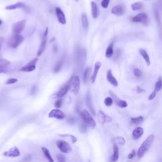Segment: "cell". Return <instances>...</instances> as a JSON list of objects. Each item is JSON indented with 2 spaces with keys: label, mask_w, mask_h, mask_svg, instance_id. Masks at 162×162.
Here are the masks:
<instances>
[{
  "label": "cell",
  "mask_w": 162,
  "mask_h": 162,
  "mask_svg": "<svg viewBox=\"0 0 162 162\" xmlns=\"http://www.w3.org/2000/svg\"><path fill=\"white\" fill-rule=\"evenodd\" d=\"M154 139H155V135L154 134L149 135V136L146 139L141 145L139 148L137 150V155L138 158H141L144 156L146 153L148 151V149L151 147V146L152 145L154 141Z\"/></svg>",
  "instance_id": "cell-1"
},
{
  "label": "cell",
  "mask_w": 162,
  "mask_h": 162,
  "mask_svg": "<svg viewBox=\"0 0 162 162\" xmlns=\"http://www.w3.org/2000/svg\"><path fill=\"white\" fill-rule=\"evenodd\" d=\"M24 37L19 34H14L8 41V46L11 48H17L24 41Z\"/></svg>",
  "instance_id": "cell-2"
},
{
  "label": "cell",
  "mask_w": 162,
  "mask_h": 162,
  "mask_svg": "<svg viewBox=\"0 0 162 162\" xmlns=\"http://www.w3.org/2000/svg\"><path fill=\"white\" fill-rule=\"evenodd\" d=\"M80 117L82 118L83 121L86 123V124L90 127L91 128L94 129L96 127V122L94 121V118H92L91 116V115L90 113L86 110H82L81 112L80 113Z\"/></svg>",
  "instance_id": "cell-3"
},
{
  "label": "cell",
  "mask_w": 162,
  "mask_h": 162,
  "mask_svg": "<svg viewBox=\"0 0 162 162\" xmlns=\"http://www.w3.org/2000/svg\"><path fill=\"white\" fill-rule=\"evenodd\" d=\"M68 84L70 85V89L72 92L75 94H77L80 90V79L77 75H72L70 80H68Z\"/></svg>",
  "instance_id": "cell-4"
},
{
  "label": "cell",
  "mask_w": 162,
  "mask_h": 162,
  "mask_svg": "<svg viewBox=\"0 0 162 162\" xmlns=\"http://www.w3.org/2000/svg\"><path fill=\"white\" fill-rule=\"evenodd\" d=\"M26 20H22L18 21L13 24L11 27V31L13 34H20L21 33L25 27Z\"/></svg>",
  "instance_id": "cell-5"
},
{
  "label": "cell",
  "mask_w": 162,
  "mask_h": 162,
  "mask_svg": "<svg viewBox=\"0 0 162 162\" xmlns=\"http://www.w3.org/2000/svg\"><path fill=\"white\" fill-rule=\"evenodd\" d=\"M48 28L46 27L45 32H44L43 35H42V40L41 42V44L39 46V48L38 49V51L37 53V56H40L42 53H43L46 46V42H47V36H48Z\"/></svg>",
  "instance_id": "cell-6"
},
{
  "label": "cell",
  "mask_w": 162,
  "mask_h": 162,
  "mask_svg": "<svg viewBox=\"0 0 162 162\" xmlns=\"http://www.w3.org/2000/svg\"><path fill=\"white\" fill-rule=\"evenodd\" d=\"M38 61V58H36L31 61H30L28 63H27L24 67H22L20 68V71L25 72H32L36 69V65Z\"/></svg>",
  "instance_id": "cell-7"
},
{
  "label": "cell",
  "mask_w": 162,
  "mask_h": 162,
  "mask_svg": "<svg viewBox=\"0 0 162 162\" xmlns=\"http://www.w3.org/2000/svg\"><path fill=\"white\" fill-rule=\"evenodd\" d=\"M56 146L61 152L64 153H69L72 151V148L68 142L63 141H58L56 142Z\"/></svg>",
  "instance_id": "cell-8"
},
{
  "label": "cell",
  "mask_w": 162,
  "mask_h": 162,
  "mask_svg": "<svg viewBox=\"0 0 162 162\" xmlns=\"http://www.w3.org/2000/svg\"><path fill=\"white\" fill-rule=\"evenodd\" d=\"M132 21L136 23H141V24L146 25L148 24V15L145 13H140L134 17Z\"/></svg>",
  "instance_id": "cell-9"
},
{
  "label": "cell",
  "mask_w": 162,
  "mask_h": 162,
  "mask_svg": "<svg viewBox=\"0 0 162 162\" xmlns=\"http://www.w3.org/2000/svg\"><path fill=\"white\" fill-rule=\"evenodd\" d=\"M161 89H162V77H160L158 80L155 83L154 91L152 92V93H151V94L149 96L148 99L153 100L156 97V95L158 92L160 91Z\"/></svg>",
  "instance_id": "cell-10"
},
{
  "label": "cell",
  "mask_w": 162,
  "mask_h": 162,
  "mask_svg": "<svg viewBox=\"0 0 162 162\" xmlns=\"http://www.w3.org/2000/svg\"><path fill=\"white\" fill-rule=\"evenodd\" d=\"M86 103L87 108L89 110V111L92 113L93 115H96V111L94 109V107L93 105V102H92V95L91 94V92L88 91L86 94Z\"/></svg>",
  "instance_id": "cell-11"
},
{
  "label": "cell",
  "mask_w": 162,
  "mask_h": 162,
  "mask_svg": "<svg viewBox=\"0 0 162 162\" xmlns=\"http://www.w3.org/2000/svg\"><path fill=\"white\" fill-rule=\"evenodd\" d=\"M69 89H70V85L68 84V82L66 84H65L63 86L61 87L60 89L56 93L53 95L54 98H61L64 96L65 94L67 93Z\"/></svg>",
  "instance_id": "cell-12"
},
{
  "label": "cell",
  "mask_w": 162,
  "mask_h": 162,
  "mask_svg": "<svg viewBox=\"0 0 162 162\" xmlns=\"http://www.w3.org/2000/svg\"><path fill=\"white\" fill-rule=\"evenodd\" d=\"M110 94L112 98L113 101L115 103L116 105L119 106L120 108H125L127 107L128 106V104H127V101H125V100H122L120 98H118L117 97V96L115 95L113 92H110Z\"/></svg>",
  "instance_id": "cell-13"
},
{
  "label": "cell",
  "mask_w": 162,
  "mask_h": 162,
  "mask_svg": "<svg viewBox=\"0 0 162 162\" xmlns=\"http://www.w3.org/2000/svg\"><path fill=\"white\" fill-rule=\"evenodd\" d=\"M55 12L56 15V17L60 23L61 24L65 25L66 24V18H65V15L60 8L56 7L55 8Z\"/></svg>",
  "instance_id": "cell-14"
},
{
  "label": "cell",
  "mask_w": 162,
  "mask_h": 162,
  "mask_svg": "<svg viewBox=\"0 0 162 162\" xmlns=\"http://www.w3.org/2000/svg\"><path fill=\"white\" fill-rule=\"evenodd\" d=\"M3 155L7 157H17L20 155V152L16 146H14L10 148L8 151L4 152Z\"/></svg>",
  "instance_id": "cell-15"
},
{
  "label": "cell",
  "mask_w": 162,
  "mask_h": 162,
  "mask_svg": "<svg viewBox=\"0 0 162 162\" xmlns=\"http://www.w3.org/2000/svg\"><path fill=\"white\" fill-rule=\"evenodd\" d=\"M48 117L49 118H55L61 120L65 118V114L63 111H61L59 109H53L49 112Z\"/></svg>",
  "instance_id": "cell-16"
},
{
  "label": "cell",
  "mask_w": 162,
  "mask_h": 162,
  "mask_svg": "<svg viewBox=\"0 0 162 162\" xmlns=\"http://www.w3.org/2000/svg\"><path fill=\"white\" fill-rule=\"evenodd\" d=\"M111 12L116 16H122L125 13V8L122 5H115L112 8Z\"/></svg>",
  "instance_id": "cell-17"
},
{
  "label": "cell",
  "mask_w": 162,
  "mask_h": 162,
  "mask_svg": "<svg viewBox=\"0 0 162 162\" xmlns=\"http://www.w3.org/2000/svg\"><path fill=\"white\" fill-rule=\"evenodd\" d=\"M106 79H107V80L108 81V82L110 83L111 85H112V86H113L115 87L118 86V81L116 79V78H115L113 76L112 71H111V70H110V69L108 70V72H107Z\"/></svg>",
  "instance_id": "cell-18"
},
{
  "label": "cell",
  "mask_w": 162,
  "mask_h": 162,
  "mask_svg": "<svg viewBox=\"0 0 162 162\" xmlns=\"http://www.w3.org/2000/svg\"><path fill=\"white\" fill-rule=\"evenodd\" d=\"M143 134H144V129L141 127H137L133 130L132 134V137L133 139L136 140V139H139L142 135H143Z\"/></svg>",
  "instance_id": "cell-19"
},
{
  "label": "cell",
  "mask_w": 162,
  "mask_h": 162,
  "mask_svg": "<svg viewBox=\"0 0 162 162\" xmlns=\"http://www.w3.org/2000/svg\"><path fill=\"white\" fill-rule=\"evenodd\" d=\"M101 63L100 62V61H97V62H96V63L94 65V68L93 74H92L91 77L92 83H94L95 82L96 77H97L98 72L100 68H101Z\"/></svg>",
  "instance_id": "cell-20"
},
{
  "label": "cell",
  "mask_w": 162,
  "mask_h": 162,
  "mask_svg": "<svg viewBox=\"0 0 162 162\" xmlns=\"http://www.w3.org/2000/svg\"><path fill=\"white\" fill-rule=\"evenodd\" d=\"M139 53L141 56L143 58V59L144 60L146 64H147L148 66H149L150 64H151V61H150L149 56L147 51H146L144 49L140 48L139 49Z\"/></svg>",
  "instance_id": "cell-21"
},
{
  "label": "cell",
  "mask_w": 162,
  "mask_h": 162,
  "mask_svg": "<svg viewBox=\"0 0 162 162\" xmlns=\"http://www.w3.org/2000/svg\"><path fill=\"white\" fill-rule=\"evenodd\" d=\"M10 63V61L8 60L0 58V73L5 72L6 70V67L8 66H9V65Z\"/></svg>",
  "instance_id": "cell-22"
},
{
  "label": "cell",
  "mask_w": 162,
  "mask_h": 162,
  "mask_svg": "<svg viewBox=\"0 0 162 162\" xmlns=\"http://www.w3.org/2000/svg\"><path fill=\"white\" fill-rule=\"evenodd\" d=\"M111 119L109 117L106 116V115L102 111H99L98 112V120L99 122L101 123V124H104L106 122L110 121Z\"/></svg>",
  "instance_id": "cell-23"
},
{
  "label": "cell",
  "mask_w": 162,
  "mask_h": 162,
  "mask_svg": "<svg viewBox=\"0 0 162 162\" xmlns=\"http://www.w3.org/2000/svg\"><path fill=\"white\" fill-rule=\"evenodd\" d=\"M91 5L92 17L93 18H96L98 17L99 14L97 4H96L94 1H92L91 3Z\"/></svg>",
  "instance_id": "cell-24"
},
{
  "label": "cell",
  "mask_w": 162,
  "mask_h": 162,
  "mask_svg": "<svg viewBox=\"0 0 162 162\" xmlns=\"http://www.w3.org/2000/svg\"><path fill=\"white\" fill-rule=\"evenodd\" d=\"M24 7H25V5L24 3L18 2L14 4V5L6 6L5 7V9L6 10H16L18 8H24Z\"/></svg>",
  "instance_id": "cell-25"
},
{
  "label": "cell",
  "mask_w": 162,
  "mask_h": 162,
  "mask_svg": "<svg viewBox=\"0 0 162 162\" xmlns=\"http://www.w3.org/2000/svg\"><path fill=\"white\" fill-rule=\"evenodd\" d=\"M119 158V151H118V148L116 144H114L113 145V155L111 157V161H117L118 160Z\"/></svg>",
  "instance_id": "cell-26"
},
{
  "label": "cell",
  "mask_w": 162,
  "mask_h": 162,
  "mask_svg": "<svg viewBox=\"0 0 162 162\" xmlns=\"http://www.w3.org/2000/svg\"><path fill=\"white\" fill-rule=\"evenodd\" d=\"M144 118L142 116H139L137 117H135V118H131L130 122L132 125H139L141 124L143 122Z\"/></svg>",
  "instance_id": "cell-27"
},
{
  "label": "cell",
  "mask_w": 162,
  "mask_h": 162,
  "mask_svg": "<svg viewBox=\"0 0 162 162\" xmlns=\"http://www.w3.org/2000/svg\"><path fill=\"white\" fill-rule=\"evenodd\" d=\"M113 55V42H111V43L109 44V46H108V48L106 50L105 52V56L108 58H110Z\"/></svg>",
  "instance_id": "cell-28"
},
{
  "label": "cell",
  "mask_w": 162,
  "mask_h": 162,
  "mask_svg": "<svg viewBox=\"0 0 162 162\" xmlns=\"http://www.w3.org/2000/svg\"><path fill=\"white\" fill-rule=\"evenodd\" d=\"M81 20H82V24L83 27L85 29H87L89 26V21L86 13L82 14V16H81Z\"/></svg>",
  "instance_id": "cell-29"
},
{
  "label": "cell",
  "mask_w": 162,
  "mask_h": 162,
  "mask_svg": "<svg viewBox=\"0 0 162 162\" xmlns=\"http://www.w3.org/2000/svg\"><path fill=\"white\" fill-rule=\"evenodd\" d=\"M41 149H42V152H43L44 156H46V158H47V159L48 160V161H49L50 162H53L54 160H53V159L52 158V157H51V155H50L49 150H48L47 148H46L45 147H42V148H41Z\"/></svg>",
  "instance_id": "cell-30"
},
{
  "label": "cell",
  "mask_w": 162,
  "mask_h": 162,
  "mask_svg": "<svg viewBox=\"0 0 162 162\" xmlns=\"http://www.w3.org/2000/svg\"><path fill=\"white\" fill-rule=\"evenodd\" d=\"M142 6H143V4L142 2L138 1L133 3L132 5H131V8L133 11H138L142 8Z\"/></svg>",
  "instance_id": "cell-31"
},
{
  "label": "cell",
  "mask_w": 162,
  "mask_h": 162,
  "mask_svg": "<svg viewBox=\"0 0 162 162\" xmlns=\"http://www.w3.org/2000/svg\"><path fill=\"white\" fill-rule=\"evenodd\" d=\"M63 63V59H61L60 60L58 61L57 63L55 65V67H54V72L57 73L60 72L61 68H62Z\"/></svg>",
  "instance_id": "cell-32"
},
{
  "label": "cell",
  "mask_w": 162,
  "mask_h": 162,
  "mask_svg": "<svg viewBox=\"0 0 162 162\" xmlns=\"http://www.w3.org/2000/svg\"><path fill=\"white\" fill-rule=\"evenodd\" d=\"M90 71H91V68L89 67H87L84 72L83 80L85 83H87L89 80V75H90Z\"/></svg>",
  "instance_id": "cell-33"
},
{
  "label": "cell",
  "mask_w": 162,
  "mask_h": 162,
  "mask_svg": "<svg viewBox=\"0 0 162 162\" xmlns=\"http://www.w3.org/2000/svg\"><path fill=\"white\" fill-rule=\"evenodd\" d=\"M87 126L88 125L84 121L80 122L79 127V130L80 131V132H82V133L86 132L87 130Z\"/></svg>",
  "instance_id": "cell-34"
},
{
  "label": "cell",
  "mask_w": 162,
  "mask_h": 162,
  "mask_svg": "<svg viewBox=\"0 0 162 162\" xmlns=\"http://www.w3.org/2000/svg\"><path fill=\"white\" fill-rule=\"evenodd\" d=\"M59 136L63 137H70V140L73 143H75V142L77 141V140L74 136H72V135H70V134H59Z\"/></svg>",
  "instance_id": "cell-35"
},
{
  "label": "cell",
  "mask_w": 162,
  "mask_h": 162,
  "mask_svg": "<svg viewBox=\"0 0 162 162\" xmlns=\"http://www.w3.org/2000/svg\"><path fill=\"white\" fill-rule=\"evenodd\" d=\"M105 105L106 106H110L111 105L113 104V100L112 99V98L111 97H107L105 98Z\"/></svg>",
  "instance_id": "cell-36"
},
{
  "label": "cell",
  "mask_w": 162,
  "mask_h": 162,
  "mask_svg": "<svg viewBox=\"0 0 162 162\" xmlns=\"http://www.w3.org/2000/svg\"><path fill=\"white\" fill-rule=\"evenodd\" d=\"M116 141H117V143H118L119 145H120V146L124 145L125 143V139L123 138V137H121V136L117 137L116 138Z\"/></svg>",
  "instance_id": "cell-37"
},
{
  "label": "cell",
  "mask_w": 162,
  "mask_h": 162,
  "mask_svg": "<svg viewBox=\"0 0 162 162\" xmlns=\"http://www.w3.org/2000/svg\"><path fill=\"white\" fill-rule=\"evenodd\" d=\"M133 73H134V75L136 76V77H141L142 75L141 70L139 68H135L133 71Z\"/></svg>",
  "instance_id": "cell-38"
},
{
  "label": "cell",
  "mask_w": 162,
  "mask_h": 162,
  "mask_svg": "<svg viewBox=\"0 0 162 162\" xmlns=\"http://www.w3.org/2000/svg\"><path fill=\"white\" fill-rule=\"evenodd\" d=\"M110 0H102L101 3V5L103 8H107L109 6Z\"/></svg>",
  "instance_id": "cell-39"
},
{
  "label": "cell",
  "mask_w": 162,
  "mask_h": 162,
  "mask_svg": "<svg viewBox=\"0 0 162 162\" xmlns=\"http://www.w3.org/2000/svg\"><path fill=\"white\" fill-rule=\"evenodd\" d=\"M18 82V79H15V78H10L9 79H8L7 81L6 82V84H15Z\"/></svg>",
  "instance_id": "cell-40"
},
{
  "label": "cell",
  "mask_w": 162,
  "mask_h": 162,
  "mask_svg": "<svg viewBox=\"0 0 162 162\" xmlns=\"http://www.w3.org/2000/svg\"><path fill=\"white\" fill-rule=\"evenodd\" d=\"M136 150L133 149L132 151H131V152L129 154V155H128V158H129V160L132 159V158H134L135 157V156H136Z\"/></svg>",
  "instance_id": "cell-41"
},
{
  "label": "cell",
  "mask_w": 162,
  "mask_h": 162,
  "mask_svg": "<svg viewBox=\"0 0 162 162\" xmlns=\"http://www.w3.org/2000/svg\"><path fill=\"white\" fill-rule=\"evenodd\" d=\"M57 160L60 162H64L65 161V157L62 155H58L56 156Z\"/></svg>",
  "instance_id": "cell-42"
},
{
  "label": "cell",
  "mask_w": 162,
  "mask_h": 162,
  "mask_svg": "<svg viewBox=\"0 0 162 162\" xmlns=\"http://www.w3.org/2000/svg\"><path fill=\"white\" fill-rule=\"evenodd\" d=\"M62 105V100L61 99H58L55 102V106L57 108H60Z\"/></svg>",
  "instance_id": "cell-43"
},
{
  "label": "cell",
  "mask_w": 162,
  "mask_h": 162,
  "mask_svg": "<svg viewBox=\"0 0 162 162\" xmlns=\"http://www.w3.org/2000/svg\"><path fill=\"white\" fill-rule=\"evenodd\" d=\"M68 123H70V124H74L75 123V118L74 117H69L68 118Z\"/></svg>",
  "instance_id": "cell-44"
},
{
  "label": "cell",
  "mask_w": 162,
  "mask_h": 162,
  "mask_svg": "<svg viewBox=\"0 0 162 162\" xmlns=\"http://www.w3.org/2000/svg\"><path fill=\"white\" fill-rule=\"evenodd\" d=\"M4 41H5V38L3 37H0V49H1V45L3 44Z\"/></svg>",
  "instance_id": "cell-45"
},
{
  "label": "cell",
  "mask_w": 162,
  "mask_h": 162,
  "mask_svg": "<svg viewBox=\"0 0 162 162\" xmlns=\"http://www.w3.org/2000/svg\"><path fill=\"white\" fill-rule=\"evenodd\" d=\"M137 92H139V93H141V92H144L145 91V90L144 89H141V88H140L139 87H137Z\"/></svg>",
  "instance_id": "cell-46"
},
{
  "label": "cell",
  "mask_w": 162,
  "mask_h": 162,
  "mask_svg": "<svg viewBox=\"0 0 162 162\" xmlns=\"http://www.w3.org/2000/svg\"><path fill=\"white\" fill-rule=\"evenodd\" d=\"M30 160H31V156H30V155L27 156L24 158V159H23V160H24V161H29Z\"/></svg>",
  "instance_id": "cell-47"
},
{
  "label": "cell",
  "mask_w": 162,
  "mask_h": 162,
  "mask_svg": "<svg viewBox=\"0 0 162 162\" xmlns=\"http://www.w3.org/2000/svg\"><path fill=\"white\" fill-rule=\"evenodd\" d=\"M35 88H36V86H34L32 87V94H34V91H35Z\"/></svg>",
  "instance_id": "cell-48"
},
{
  "label": "cell",
  "mask_w": 162,
  "mask_h": 162,
  "mask_svg": "<svg viewBox=\"0 0 162 162\" xmlns=\"http://www.w3.org/2000/svg\"><path fill=\"white\" fill-rule=\"evenodd\" d=\"M2 23H3L2 20H1V19H0V25H1V24H2Z\"/></svg>",
  "instance_id": "cell-49"
},
{
  "label": "cell",
  "mask_w": 162,
  "mask_h": 162,
  "mask_svg": "<svg viewBox=\"0 0 162 162\" xmlns=\"http://www.w3.org/2000/svg\"><path fill=\"white\" fill-rule=\"evenodd\" d=\"M75 1H79V0H75Z\"/></svg>",
  "instance_id": "cell-50"
},
{
  "label": "cell",
  "mask_w": 162,
  "mask_h": 162,
  "mask_svg": "<svg viewBox=\"0 0 162 162\" xmlns=\"http://www.w3.org/2000/svg\"><path fill=\"white\" fill-rule=\"evenodd\" d=\"M144 1H146V0H144Z\"/></svg>",
  "instance_id": "cell-51"
}]
</instances>
